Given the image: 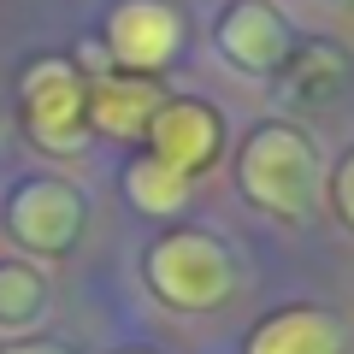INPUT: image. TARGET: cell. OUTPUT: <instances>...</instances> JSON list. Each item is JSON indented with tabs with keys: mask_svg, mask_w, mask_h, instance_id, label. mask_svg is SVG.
Returning <instances> with one entry per match:
<instances>
[{
	"mask_svg": "<svg viewBox=\"0 0 354 354\" xmlns=\"http://www.w3.org/2000/svg\"><path fill=\"white\" fill-rule=\"evenodd\" d=\"M236 183L254 207L278 218H301L319 195V165H313V142L290 124H260L248 136L236 160Z\"/></svg>",
	"mask_w": 354,
	"mask_h": 354,
	"instance_id": "1",
	"label": "cell"
},
{
	"mask_svg": "<svg viewBox=\"0 0 354 354\" xmlns=\"http://www.w3.org/2000/svg\"><path fill=\"white\" fill-rule=\"evenodd\" d=\"M148 283L165 307H183V313H201V307H218L236 283V266H230V248L207 230H171L148 248Z\"/></svg>",
	"mask_w": 354,
	"mask_h": 354,
	"instance_id": "2",
	"label": "cell"
},
{
	"mask_svg": "<svg viewBox=\"0 0 354 354\" xmlns=\"http://www.w3.org/2000/svg\"><path fill=\"white\" fill-rule=\"evenodd\" d=\"M83 218H88V201L65 177H30L12 189V207H6V230L30 254H65L83 236Z\"/></svg>",
	"mask_w": 354,
	"mask_h": 354,
	"instance_id": "3",
	"label": "cell"
},
{
	"mask_svg": "<svg viewBox=\"0 0 354 354\" xmlns=\"http://www.w3.org/2000/svg\"><path fill=\"white\" fill-rule=\"evenodd\" d=\"M183 48V18L165 0H118L106 18V65H124L130 77H153L160 65H171V53Z\"/></svg>",
	"mask_w": 354,
	"mask_h": 354,
	"instance_id": "4",
	"label": "cell"
},
{
	"mask_svg": "<svg viewBox=\"0 0 354 354\" xmlns=\"http://www.w3.org/2000/svg\"><path fill=\"white\" fill-rule=\"evenodd\" d=\"M18 95H24V118H30V136L41 142V148H77L83 142V124H88V95L83 83H77V71L65 59H36L24 71V83H18Z\"/></svg>",
	"mask_w": 354,
	"mask_h": 354,
	"instance_id": "5",
	"label": "cell"
},
{
	"mask_svg": "<svg viewBox=\"0 0 354 354\" xmlns=\"http://www.w3.org/2000/svg\"><path fill=\"white\" fill-rule=\"evenodd\" d=\"M148 136H153V160L171 165V171L189 177V183L218 160V148H225V124H218V113L201 106V101H160Z\"/></svg>",
	"mask_w": 354,
	"mask_h": 354,
	"instance_id": "6",
	"label": "cell"
},
{
	"mask_svg": "<svg viewBox=\"0 0 354 354\" xmlns=\"http://www.w3.org/2000/svg\"><path fill=\"white\" fill-rule=\"evenodd\" d=\"M218 48L242 71H278L283 53H290V30L266 0H236L225 12V24H218Z\"/></svg>",
	"mask_w": 354,
	"mask_h": 354,
	"instance_id": "7",
	"label": "cell"
},
{
	"mask_svg": "<svg viewBox=\"0 0 354 354\" xmlns=\"http://www.w3.org/2000/svg\"><path fill=\"white\" fill-rule=\"evenodd\" d=\"M248 354H342V325L319 307H290L254 325Z\"/></svg>",
	"mask_w": 354,
	"mask_h": 354,
	"instance_id": "8",
	"label": "cell"
},
{
	"mask_svg": "<svg viewBox=\"0 0 354 354\" xmlns=\"http://www.w3.org/2000/svg\"><path fill=\"white\" fill-rule=\"evenodd\" d=\"M83 106H88V124L106 130V136H142V130L153 124V113H160V95H153V83H142V77H130V83L101 77Z\"/></svg>",
	"mask_w": 354,
	"mask_h": 354,
	"instance_id": "9",
	"label": "cell"
},
{
	"mask_svg": "<svg viewBox=\"0 0 354 354\" xmlns=\"http://www.w3.org/2000/svg\"><path fill=\"white\" fill-rule=\"evenodd\" d=\"M124 195H130L136 213L165 218V213H183V207H189V177H177L171 165H160L148 153V160H130L124 165Z\"/></svg>",
	"mask_w": 354,
	"mask_h": 354,
	"instance_id": "10",
	"label": "cell"
},
{
	"mask_svg": "<svg viewBox=\"0 0 354 354\" xmlns=\"http://www.w3.org/2000/svg\"><path fill=\"white\" fill-rule=\"evenodd\" d=\"M48 307V283L30 260H0V325H30Z\"/></svg>",
	"mask_w": 354,
	"mask_h": 354,
	"instance_id": "11",
	"label": "cell"
},
{
	"mask_svg": "<svg viewBox=\"0 0 354 354\" xmlns=\"http://www.w3.org/2000/svg\"><path fill=\"white\" fill-rule=\"evenodd\" d=\"M337 207H342V218L354 225V153L342 160V171H337Z\"/></svg>",
	"mask_w": 354,
	"mask_h": 354,
	"instance_id": "12",
	"label": "cell"
},
{
	"mask_svg": "<svg viewBox=\"0 0 354 354\" xmlns=\"http://www.w3.org/2000/svg\"><path fill=\"white\" fill-rule=\"evenodd\" d=\"M0 354H71L65 342H6Z\"/></svg>",
	"mask_w": 354,
	"mask_h": 354,
	"instance_id": "13",
	"label": "cell"
},
{
	"mask_svg": "<svg viewBox=\"0 0 354 354\" xmlns=\"http://www.w3.org/2000/svg\"><path fill=\"white\" fill-rule=\"evenodd\" d=\"M130 354H142V348H130Z\"/></svg>",
	"mask_w": 354,
	"mask_h": 354,
	"instance_id": "14",
	"label": "cell"
}]
</instances>
